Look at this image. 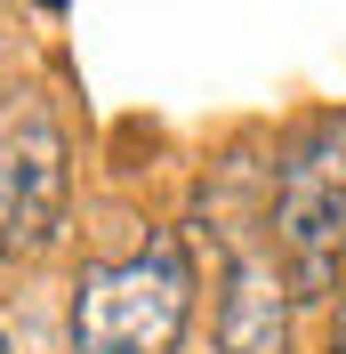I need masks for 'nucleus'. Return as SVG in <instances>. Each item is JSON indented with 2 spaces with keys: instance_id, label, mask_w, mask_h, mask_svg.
<instances>
[{
  "instance_id": "f257e3e1",
  "label": "nucleus",
  "mask_w": 346,
  "mask_h": 354,
  "mask_svg": "<svg viewBox=\"0 0 346 354\" xmlns=\"http://www.w3.org/2000/svg\"><path fill=\"white\" fill-rule=\"evenodd\" d=\"M185 322H194V250L177 225H161L129 258L81 266L65 354H177Z\"/></svg>"
},
{
  "instance_id": "423d86ee",
  "label": "nucleus",
  "mask_w": 346,
  "mask_h": 354,
  "mask_svg": "<svg viewBox=\"0 0 346 354\" xmlns=\"http://www.w3.org/2000/svg\"><path fill=\"white\" fill-rule=\"evenodd\" d=\"M0 354H8V338H0Z\"/></svg>"
},
{
  "instance_id": "f03ea898",
  "label": "nucleus",
  "mask_w": 346,
  "mask_h": 354,
  "mask_svg": "<svg viewBox=\"0 0 346 354\" xmlns=\"http://www.w3.org/2000/svg\"><path fill=\"white\" fill-rule=\"evenodd\" d=\"M274 266L290 274L298 298H338L346 282V113L314 129L274 161Z\"/></svg>"
},
{
  "instance_id": "7ed1b4c3",
  "label": "nucleus",
  "mask_w": 346,
  "mask_h": 354,
  "mask_svg": "<svg viewBox=\"0 0 346 354\" xmlns=\"http://www.w3.org/2000/svg\"><path fill=\"white\" fill-rule=\"evenodd\" d=\"M73 225V153L48 88H0V250L48 258Z\"/></svg>"
},
{
  "instance_id": "20e7f679",
  "label": "nucleus",
  "mask_w": 346,
  "mask_h": 354,
  "mask_svg": "<svg viewBox=\"0 0 346 354\" xmlns=\"http://www.w3.org/2000/svg\"><path fill=\"white\" fill-rule=\"evenodd\" d=\"M290 314H298V290L274 266V250L234 242L226 250V274H217L210 354H290Z\"/></svg>"
},
{
  "instance_id": "39448f33",
  "label": "nucleus",
  "mask_w": 346,
  "mask_h": 354,
  "mask_svg": "<svg viewBox=\"0 0 346 354\" xmlns=\"http://www.w3.org/2000/svg\"><path fill=\"white\" fill-rule=\"evenodd\" d=\"M322 354H346V282H338V298H330V338H322Z\"/></svg>"
}]
</instances>
